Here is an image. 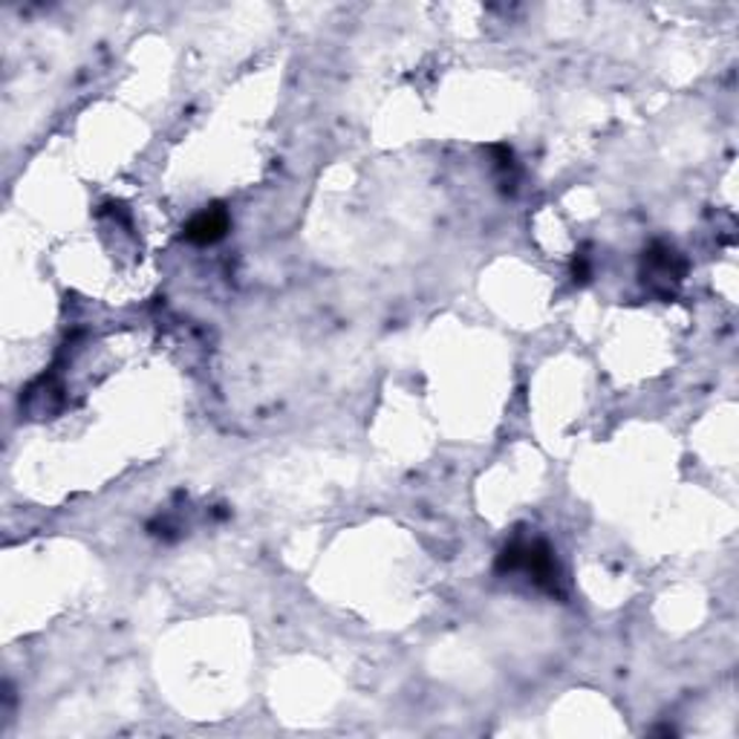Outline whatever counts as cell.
Segmentation results:
<instances>
[{
    "instance_id": "1",
    "label": "cell",
    "mask_w": 739,
    "mask_h": 739,
    "mask_svg": "<svg viewBox=\"0 0 739 739\" xmlns=\"http://www.w3.org/2000/svg\"><path fill=\"white\" fill-rule=\"evenodd\" d=\"M500 572H517L523 569L526 575L535 578V584L546 586V590L555 592L558 584V567H555V558L549 552L546 544H512L508 549H503L497 561Z\"/></svg>"
},
{
    "instance_id": "3",
    "label": "cell",
    "mask_w": 739,
    "mask_h": 739,
    "mask_svg": "<svg viewBox=\"0 0 739 739\" xmlns=\"http://www.w3.org/2000/svg\"><path fill=\"white\" fill-rule=\"evenodd\" d=\"M228 232V211L223 205H209L200 214L191 217L186 226V240L197 243V246H211L220 237H226Z\"/></svg>"
},
{
    "instance_id": "2",
    "label": "cell",
    "mask_w": 739,
    "mask_h": 739,
    "mask_svg": "<svg viewBox=\"0 0 739 739\" xmlns=\"http://www.w3.org/2000/svg\"><path fill=\"white\" fill-rule=\"evenodd\" d=\"M685 269L687 264L673 246L656 243V246H650V251H645V281H650L653 289L664 283V292H670L685 278Z\"/></svg>"
}]
</instances>
